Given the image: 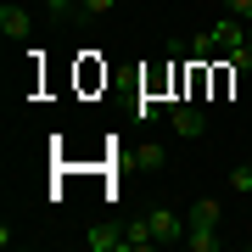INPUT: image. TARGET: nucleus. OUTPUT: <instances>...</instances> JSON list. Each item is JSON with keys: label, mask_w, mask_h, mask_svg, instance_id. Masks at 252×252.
<instances>
[{"label": "nucleus", "mask_w": 252, "mask_h": 252, "mask_svg": "<svg viewBox=\"0 0 252 252\" xmlns=\"http://www.w3.org/2000/svg\"><path fill=\"white\" fill-rule=\"evenodd\" d=\"M241 39H247V17H235V11H230V17H219L207 34H196V45H190V51H196V56H224V51L241 45Z\"/></svg>", "instance_id": "1"}, {"label": "nucleus", "mask_w": 252, "mask_h": 252, "mask_svg": "<svg viewBox=\"0 0 252 252\" xmlns=\"http://www.w3.org/2000/svg\"><path fill=\"white\" fill-rule=\"evenodd\" d=\"M146 230L157 235V247H174V241H185L190 219H185V213H174V207H152V213H146Z\"/></svg>", "instance_id": "2"}, {"label": "nucleus", "mask_w": 252, "mask_h": 252, "mask_svg": "<svg viewBox=\"0 0 252 252\" xmlns=\"http://www.w3.org/2000/svg\"><path fill=\"white\" fill-rule=\"evenodd\" d=\"M168 124H174V135H180V140H202L207 118H202L196 107H180V101H174V107H168Z\"/></svg>", "instance_id": "3"}, {"label": "nucleus", "mask_w": 252, "mask_h": 252, "mask_svg": "<svg viewBox=\"0 0 252 252\" xmlns=\"http://www.w3.org/2000/svg\"><path fill=\"white\" fill-rule=\"evenodd\" d=\"M84 247H90V252H129L124 230H112V224H90V230H84Z\"/></svg>", "instance_id": "4"}, {"label": "nucleus", "mask_w": 252, "mask_h": 252, "mask_svg": "<svg viewBox=\"0 0 252 252\" xmlns=\"http://www.w3.org/2000/svg\"><path fill=\"white\" fill-rule=\"evenodd\" d=\"M28 28H34V17H28L23 6H11V0H6V6H0V34H6V39H23Z\"/></svg>", "instance_id": "5"}, {"label": "nucleus", "mask_w": 252, "mask_h": 252, "mask_svg": "<svg viewBox=\"0 0 252 252\" xmlns=\"http://www.w3.org/2000/svg\"><path fill=\"white\" fill-rule=\"evenodd\" d=\"M219 213H224L219 196H196L190 202V230H219Z\"/></svg>", "instance_id": "6"}, {"label": "nucleus", "mask_w": 252, "mask_h": 252, "mask_svg": "<svg viewBox=\"0 0 252 252\" xmlns=\"http://www.w3.org/2000/svg\"><path fill=\"white\" fill-rule=\"evenodd\" d=\"M185 247H190V252H219L224 235H219V230H185Z\"/></svg>", "instance_id": "7"}, {"label": "nucleus", "mask_w": 252, "mask_h": 252, "mask_svg": "<svg viewBox=\"0 0 252 252\" xmlns=\"http://www.w3.org/2000/svg\"><path fill=\"white\" fill-rule=\"evenodd\" d=\"M124 241H129V252H152V247H157V235L146 230V219H140V224H129V230H124Z\"/></svg>", "instance_id": "8"}, {"label": "nucleus", "mask_w": 252, "mask_h": 252, "mask_svg": "<svg viewBox=\"0 0 252 252\" xmlns=\"http://www.w3.org/2000/svg\"><path fill=\"white\" fill-rule=\"evenodd\" d=\"M118 0H79V17H107Z\"/></svg>", "instance_id": "9"}, {"label": "nucleus", "mask_w": 252, "mask_h": 252, "mask_svg": "<svg viewBox=\"0 0 252 252\" xmlns=\"http://www.w3.org/2000/svg\"><path fill=\"white\" fill-rule=\"evenodd\" d=\"M45 11H56V17H79V0H45Z\"/></svg>", "instance_id": "10"}, {"label": "nucleus", "mask_w": 252, "mask_h": 252, "mask_svg": "<svg viewBox=\"0 0 252 252\" xmlns=\"http://www.w3.org/2000/svg\"><path fill=\"white\" fill-rule=\"evenodd\" d=\"M230 190H252V168H230Z\"/></svg>", "instance_id": "11"}, {"label": "nucleus", "mask_w": 252, "mask_h": 252, "mask_svg": "<svg viewBox=\"0 0 252 252\" xmlns=\"http://www.w3.org/2000/svg\"><path fill=\"white\" fill-rule=\"evenodd\" d=\"M140 162L146 168H162V146H140Z\"/></svg>", "instance_id": "12"}, {"label": "nucleus", "mask_w": 252, "mask_h": 252, "mask_svg": "<svg viewBox=\"0 0 252 252\" xmlns=\"http://www.w3.org/2000/svg\"><path fill=\"white\" fill-rule=\"evenodd\" d=\"M224 6L235 11V17H252V0H224Z\"/></svg>", "instance_id": "13"}, {"label": "nucleus", "mask_w": 252, "mask_h": 252, "mask_svg": "<svg viewBox=\"0 0 252 252\" xmlns=\"http://www.w3.org/2000/svg\"><path fill=\"white\" fill-rule=\"evenodd\" d=\"M247 45H252V17H247Z\"/></svg>", "instance_id": "14"}, {"label": "nucleus", "mask_w": 252, "mask_h": 252, "mask_svg": "<svg viewBox=\"0 0 252 252\" xmlns=\"http://www.w3.org/2000/svg\"><path fill=\"white\" fill-rule=\"evenodd\" d=\"M247 196H252V190H247Z\"/></svg>", "instance_id": "15"}]
</instances>
